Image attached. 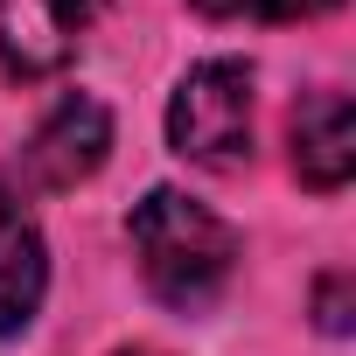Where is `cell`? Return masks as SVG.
<instances>
[{
	"instance_id": "6da1fadb",
	"label": "cell",
	"mask_w": 356,
	"mask_h": 356,
	"mask_svg": "<svg viewBox=\"0 0 356 356\" xmlns=\"http://www.w3.org/2000/svg\"><path fill=\"white\" fill-rule=\"evenodd\" d=\"M133 259H140V280L161 307L175 314H210L238 273V231L203 210L196 196L182 189H154L140 210H133Z\"/></svg>"
},
{
	"instance_id": "7a4b0ae2",
	"label": "cell",
	"mask_w": 356,
	"mask_h": 356,
	"mask_svg": "<svg viewBox=\"0 0 356 356\" xmlns=\"http://www.w3.org/2000/svg\"><path fill=\"white\" fill-rule=\"evenodd\" d=\"M168 147L196 161V168H217V175H238L252 161V63L238 56H210L196 63L168 98Z\"/></svg>"
},
{
	"instance_id": "3957f363",
	"label": "cell",
	"mask_w": 356,
	"mask_h": 356,
	"mask_svg": "<svg viewBox=\"0 0 356 356\" xmlns=\"http://www.w3.org/2000/svg\"><path fill=\"white\" fill-rule=\"evenodd\" d=\"M105 154H112V112H105L98 98L70 91V98H56L49 119L29 133L22 168H29L35 189H77V182H91V175L105 168Z\"/></svg>"
},
{
	"instance_id": "277c9868",
	"label": "cell",
	"mask_w": 356,
	"mask_h": 356,
	"mask_svg": "<svg viewBox=\"0 0 356 356\" xmlns=\"http://www.w3.org/2000/svg\"><path fill=\"white\" fill-rule=\"evenodd\" d=\"M98 0H0V70L8 77H56L91 22Z\"/></svg>"
},
{
	"instance_id": "5b68a950",
	"label": "cell",
	"mask_w": 356,
	"mask_h": 356,
	"mask_svg": "<svg viewBox=\"0 0 356 356\" xmlns=\"http://www.w3.org/2000/svg\"><path fill=\"white\" fill-rule=\"evenodd\" d=\"M49 293V252L22 196L0 182V335H22Z\"/></svg>"
},
{
	"instance_id": "8992f818",
	"label": "cell",
	"mask_w": 356,
	"mask_h": 356,
	"mask_svg": "<svg viewBox=\"0 0 356 356\" xmlns=\"http://www.w3.org/2000/svg\"><path fill=\"white\" fill-rule=\"evenodd\" d=\"M293 175L321 196H335L356 175V112L342 91H314L293 112Z\"/></svg>"
},
{
	"instance_id": "52a82bcc",
	"label": "cell",
	"mask_w": 356,
	"mask_h": 356,
	"mask_svg": "<svg viewBox=\"0 0 356 356\" xmlns=\"http://www.w3.org/2000/svg\"><path fill=\"white\" fill-rule=\"evenodd\" d=\"M196 8L217 22H314V15L342 8V0H196Z\"/></svg>"
},
{
	"instance_id": "ba28073f",
	"label": "cell",
	"mask_w": 356,
	"mask_h": 356,
	"mask_svg": "<svg viewBox=\"0 0 356 356\" xmlns=\"http://www.w3.org/2000/svg\"><path fill=\"white\" fill-rule=\"evenodd\" d=\"M342 293H349V273H328V280H321V328H328V335H342V328H349Z\"/></svg>"
},
{
	"instance_id": "9c48e42d",
	"label": "cell",
	"mask_w": 356,
	"mask_h": 356,
	"mask_svg": "<svg viewBox=\"0 0 356 356\" xmlns=\"http://www.w3.org/2000/svg\"><path fill=\"white\" fill-rule=\"evenodd\" d=\"M119 356H161V349H147V342H133V349H119Z\"/></svg>"
}]
</instances>
